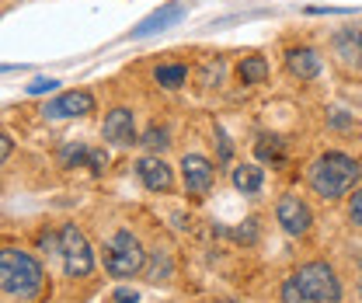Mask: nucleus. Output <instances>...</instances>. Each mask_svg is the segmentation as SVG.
Here are the masks:
<instances>
[{
    "label": "nucleus",
    "mask_w": 362,
    "mask_h": 303,
    "mask_svg": "<svg viewBox=\"0 0 362 303\" xmlns=\"http://www.w3.org/2000/svg\"><path fill=\"white\" fill-rule=\"evenodd\" d=\"M341 279L327 261H310L282 282V303H338Z\"/></svg>",
    "instance_id": "obj_1"
},
{
    "label": "nucleus",
    "mask_w": 362,
    "mask_h": 303,
    "mask_svg": "<svg viewBox=\"0 0 362 303\" xmlns=\"http://www.w3.org/2000/svg\"><path fill=\"white\" fill-rule=\"evenodd\" d=\"M359 161L341 154V150H331V154H320L310 168V188H314L320 199H341L349 192H356L359 185Z\"/></svg>",
    "instance_id": "obj_2"
},
{
    "label": "nucleus",
    "mask_w": 362,
    "mask_h": 303,
    "mask_svg": "<svg viewBox=\"0 0 362 303\" xmlns=\"http://www.w3.org/2000/svg\"><path fill=\"white\" fill-rule=\"evenodd\" d=\"M42 286H45V272L35 255L18 251V248H7L0 255V290L7 297H18V300L32 303V300H39Z\"/></svg>",
    "instance_id": "obj_3"
},
{
    "label": "nucleus",
    "mask_w": 362,
    "mask_h": 303,
    "mask_svg": "<svg viewBox=\"0 0 362 303\" xmlns=\"http://www.w3.org/2000/svg\"><path fill=\"white\" fill-rule=\"evenodd\" d=\"M101 261H105V272L115 275V279H129L136 272H143L146 265V251L139 244V237L129 230H115L105 248H101Z\"/></svg>",
    "instance_id": "obj_4"
},
{
    "label": "nucleus",
    "mask_w": 362,
    "mask_h": 303,
    "mask_svg": "<svg viewBox=\"0 0 362 303\" xmlns=\"http://www.w3.org/2000/svg\"><path fill=\"white\" fill-rule=\"evenodd\" d=\"M59 255H63V272L74 275V279H84L94 272V251H90V241L81 234V227L66 223L59 230Z\"/></svg>",
    "instance_id": "obj_5"
},
{
    "label": "nucleus",
    "mask_w": 362,
    "mask_h": 303,
    "mask_svg": "<svg viewBox=\"0 0 362 303\" xmlns=\"http://www.w3.org/2000/svg\"><path fill=\"white\" fill-rule=\"evenodd\" d=\"M90 112H94V94L90 91H66V94H59V98L42 105V115L49 122H56V119H84Z\"/></svg>",
    "instance_id": "obj_6"
},
{
    "label": "nucleus",
    "mask_w": 362,
    "mask_h": 303,
    "mask_svg": "<svg viewBox=\"0 0 362 303\" xmlns=\"http://www.w3.org/2000/svg\"><path fill=\"white\" fill-rule=\"evenodd\" d=\"M275 217H279V227H282L289 237H303V234L310 230V223H314L310 206H307L300 195H282V199L275 202Z\"/></svg>",
    "instance_id": "obj_7"
},
{
    "label": "nucleus",
    "mask_w": 362,
    "mask_h": 303,
    "mask_svg": "<svg viewBox=\"0 0 362 303\" xmlns=\"http://www.w3.org/2000/svg\"><path fill=\"white\" fill-rule=\"evenodd\" d=\"M185 14H188V4H185V0H171V4L157 7L153 14H146L133 32H129V39H146V35L168 32V28H175L178 21H185Z\"/></svg>",
    "instance_id": "obj_8"
},
{
    "label": "nucleus",
    "mask_w": 362,
    "mask_h": 303,
    "mask_svg": "<svg viewBox=\"0 0 362 303\" xmlns=\"http://www.w3.org/2000/svg\"><path fill=\"white\" fill-rule=\"evenodd\" d=\"M181 178H185V188L188 195H206L216 181V168L202 157V154H188L181 161Z\"/></svg>",
    "instance_id": "obj_9"
},
{
    "label": "nucleus",
    "mask_w": 362,
    "mask_h": 303,
    "mask_svg": "<svg viewBox=\"0 0 362 303\" xmlns=\"http://www.w3.org/2000/svg\"><path fill=\"white\" fill-rule=\"evenodd\" d=\"M101 136L112 143V147H133L136 143V122L129 108H112L101 122Z\"/></svg>",
    "instance_id": "obj_10"
},
{
    "label": "nucleus",
    "mask_w": 362,
    "mask_h": 303,
    "mask_svg": "<svg viewBox=\"0 0 362 303\" xmlns=\"http://www.w3.org/2000/svg\"><path fill=\"white\" fill-rule=\"evenodd\" d=\"M136 174H139V181H143L150 192H168L171 181H175L171 168H168L164 161H157V157H139V161H136Z\"/></svg>",
    "instance_id": "obj_11"
},
{
    "label": "nucleus",
    "mask_w": 362,
    "mask_h": 303,
    "mask_svg": "<svg viewBox=\"0 0 362 303\" xmlns=\"http://www.w3.org/2000/svg\"><path fill=\"white\" fill-rule=\"evenodd\" d=\"M334 56L345 70H362V28L334 35Z\"/></svg>",
    "instance_id": "obj_12"
},
{
    "label": "nucleus",
    "mask_w": 362,
    "mask_h": 303,
    "mask_svg": "<svg viewBox=\"0 0 362 303\" xmlns=\"http://www.w3.org/2000/svg\"><path fill=\"white\" fill-rule=\"evenodd\" d=\"M286 67H289V74L296 77V81H314L317 74H320V56H317L314 49H289L286 52Z\"/></svg>",
    "instance_id": "obj_13"
},
{
    "label": "nucleus",
    "mask_w": 362,
    "mask_h": 303,
    "mask_svg": "<svg viewBox=\"0 0 362 303\" xmlns=\"http://www.w3.org/2000/svg\"><path fill=\"white\" fill-rule=\"evenodd\" d=\"M233 188L244 192V195H258L265 188V171L258 164H240L233 168Z\"/></svg>",
    "instance_id": "obj_14"
},
{
    "label": "nucleus",
    "mask_w": 362,
    "mask_h": 303,
    "mask_svg": "<svg viewBox=\"0 0 362 303\" xmlns=\"http://www.w3.org/2000/svg\"><path fill=\"white\" fill-rule=\"evenodd\" d=\"M237 74H240V81H244V84L258 87V84H265V81H269V63H265L262 56H247V59H240Z\"/></svg>",
    "instance_id": "obj_15"
},
{
    "label": "nucleus",
    "mask_w": 362,
    "mask_h": 303,
    "mask_svg": "<svg viewBox=\"0 0 362 303\" xmlns=\"http://www.w3.org/2000/svg\"><path fill=\"white\" fill-rule=\"evenodd\" d=\"M153 77H157L160 87H181L188 81V67L185 63H164V67L153 70Z\"/></svg>",
    "instance_id": "obj_16"
},
{
    "label": "nucleus",
    "mask_w": 362,
    "mask_h": 303,
    "mask_svg": "<svg viewBox=\"0 0 362 303\" xmlns=\"http://www.w3.org/2000/svg\"><path fill=\"white\" fill-rule=\"evenodd\" d=\"M255 154H258V161H275V164H282V161H286V143H282L279 136H262L258 147H255Z\"/></svg>",
    "instance_id": "obj_17"
},
{
    "label": "nucleus",
    "mask_w": 362,
    "mask_h": 303,
    "mask_svg": "<svg viewBox=\"0 0 362 303\" xmlns=\"http://www.w3.org/2000/svg\"><path fill=\"white\" fill-rule=\"evenodd\" d=\"M139 143H143L146 150H168V143H171V139H168V130H157V126H153V130L143 132V139H139Z\"/></svg>",
    "instance_id": "obj_18"
},
{
    "label": "nucleus",
    "mask_w": 362,
    "mask_h": 303,
    "mask_svg": "<svg viewBox=\"0 0 362 303\" xmlns=\"http://www.w3.org/2000/svg\"><path fill=\"white\" fill-rule=\"evenodd\" d=\"M56 87H59L56 77H39V81H32L25 91H28V94H49V91H56Z\"/></svg>",
    "instance_id": "obj_19"
},
{
    "label": "nucleus",
    "mask_w": 362,
    "mask_h": 303,
    "mask_svg": "<svg viewBox=\"0 0 362 303\" xmlns=\"http://www.w3.org/2000/svg\"><path fill=\"white\" fill-rule=\"evenodd\" d=\"M349 217L356 227H362V188H356L352 195H349Z\"/></svg>",
    "instance_id": "obj_20"
},
{
    "label": "nucleus",
    "mask_w": 362,
    "mask_h": 303,
    "mask_svg": "<svg viewBox=\"0 0 362 303\" xmlns=\"http://www.w3.org/2000/svg\"><path fill=\"white\" fill-rule=\"evenodd\" d=\"M112 303H139V293H136V290H126V286H119V290L112 293Z\"/></svg>",
    "instance_id": "obj_21"
},
{
    "label": "nucleus",
    "mask_w": 362,
    "mask_h": 303,
    "mask_svg": "<svg viewBox=\"0 0 362 303\" xmlns=\"http://www.w3.org/2000/svg\"><path fill=\"white\" fill-rule=\"evenodd\" d=\"M216 154H220L223 161H230V154H233V150H230V139H226L223 132H216Z\"/></svg>",
    "instance_id": "obj_22"
}]
</instances>
